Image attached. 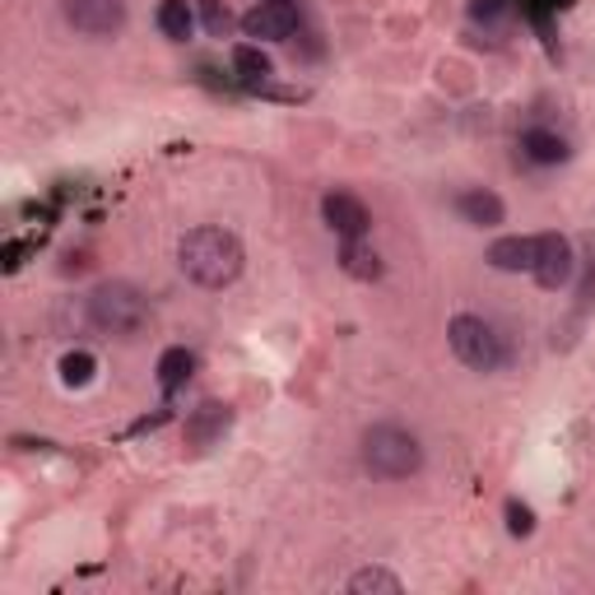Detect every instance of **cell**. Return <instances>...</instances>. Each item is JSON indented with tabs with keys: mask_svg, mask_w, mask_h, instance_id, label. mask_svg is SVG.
Segmentation results:
<instances>
[{
	"mask_svg": "<svg viewBox=\"0 0 595 595\" xmlns=\"http://www.w3.org/2000/svg\"><path fill=\"white\" fill-rule=\"evenodd\" d=\"M94 372H98V363H94V354H84V349H75V354L61 359V382L65 386H89Z\"/></svg>",
	"mask_w": 595,
	"mask_h": 595,
	"instance_id": "ac0fdd59",
	"label": "cell"
},
{
	"mask_svg": "<svg viewBox=\"0 0 595 595\" xmlns=\"http://www.w3.org/2000/svg\"><path fill=\"white\" fill-rule=\"evenodd\" d=\"M507 531H512V535H531L535 531V512H531V507H525V502H507Z\"/></svg>",
	"mask_w": 595,
	"mask_h": 595,
	"instance_id": "44dd1931",
	"label": "cell"
},
{
	"mask_svg": "<svg viewBox=\"0 0 595 595\" xmlns=\"http://www.w3.org/2000/svg\"><path fill=\"white\" fill-rule=\"evenodd\" d=\"M233 71H237V79L242 84H266L270 75H275V65H270V56L256 47V42H242V47H233Z\"/></svg>",
	"mask_w": 595,
	"mask_h": 595,
	"instance_id": "7c38bea8",
	"label": "cell"
},
{
	"mask_svg": "<svg viewBox=\"0 0 595 595\" xmlns=\"http://www.w3.org/2000/svg\"><path fill=\"white\" fill-rule=\"evenodd\" d=\"M201 19H205L210 38H229V29H233V14L224 10V0H201Z\"/></svg>",
	"mask_w": 595,
	"mask_h": 595,
	"instance_id": "d6986e66",
	"label": "cell"
},
{
	"mask_svg": "<svg viewBox=\"0 0 595 595\" xmlns=\"http://www.w3.org/2000/svg\"><path fill=\"white\" fill-rule=\"evenodd\" d=\"M512 14V0H470V19L475 24H502Z\"/></svg>",
	"mask_w": 595,
	"mask_h": 595,
	"instance_id": "ffe728a7",
	"label": "cell"
},
{
	"mask_svg": "<svg viewBox=\"0 0 595 595\" xmlns=\"http://www.w3.org/2000/svg\"><path fill=\"white\" fill-rule=\"evenodd\" d=\"M266 6H284V10H298V0H266Z\"/></svg>",
	"mask_w": 595,
	"mask_h": 595,
	"instance_id": "7402d4cb",
	"label": "cell"
},
{
	"mask_svg": "<svg viewBox=\"0 0 595 595\" xmlns=\"http://www.w3.org/2000/svg\"><path fill=\"white\" fill-rule=\"evenodd\" d=\"M182 270L201 284V289H229L242 275V242L229 229H191L178 247Z\"/></svg>",
	"mask_w": 595,
	"mask_h": 595,
	"instance_id": "6da1fadb",
	"label": "cell"
},
{
	"mask_svg": "<svg viewBox=\"0 0 595 595\" xmlns=\"http://www.w3.org/2000/svg\"><path fill=\"white\" fill-rule=\"evenodd\" d=\"M191 372H195L191 349H163V359H159V386H163V395H172L178 386H187Z\"/></svg>",
	"mask_w": 595,
	"mask_h": 595,
	"instance_id": "5bb4252c",
	"label": "cell"
},
{
	"mask_svg": "<svg viewBox=\"0 0 595 595\" xmlns=\"http://www.w3.org/2000/svg\"><path fill=\"white\" fill-rule=\"evenodd\" d=\"M447 340L456 349V359L466 368H475V372H498L507 363V344H502V336L484 317H470V312L451 317Z\"/></svg>",
	"mask_w": 595,
	"mask_h": 595,
	"instance_id": "277c9868",
	"label": "cell"
},
{
	"mask_svg": "<svg viewBox=\"0 0 595 595\" xmlns=\"http://www.w3.org/2000/svg\"><path fill=\"white\" fill-rule=\"evenodd\" d=\"M340 266L354 275V279H378L382 275V256L368 247L363 237H344V247H340Z\"/></svg>",
	"mask_w": 595,
	"mask_h": 595,
	"instance_id": "4fadbf2b",
	"label": "cell"
},
{
	"mask_svg": "<svg viewBox=\"0 0 595 595\" xmlns=\"http://www.w3.org/2000/svg\"><path fill=\"white\" fill-rule=\"evenodd\" d=\"M540 6H554V10H563V6H572V0H540Z\"/></svg>",
	"mask_w": 595,
	"mask_h": 595,
	"instance_id": "603a6c76",
	"label": "cell"
},
{
	"mask_svg": "<svg viewBox=\"0 0 595 595\" xmlns=\"http://www.w3.org/2000/svg\"><path fill=\"white\" fill-rule=\"evenodd\" d=\"M489 266L507 270V275L535 270V237H498L489 247Z\"/></svg>",
	"mask_w": 595,
	"mask_h": 595,
	"instance_id": "8fae6325",
	"label": "cell"
},
{
	"mask_svg": "<svg viewBox=\"0 0 595 595\" xmlns=\"http://www.w3.org/2000/svg\"><path fill=\"white\" fill-rule=\"evenodd\" d=\"M456 210H460V219H466V224H475V229H498L502 219H507L502 195H493V191H460V195H456Z\"/></svg>",
	"mask_w": 595,
	"mask_h": 595,
	"instance_id": "9c48e42d",
	"label": "cell"
},
{
	"mask_svg": "<svg viewBox=\"0 0 595 595\" xmlns=\"http://www.w3.org/2000/svg\"><path fill=\"white\" fill-rule=\"evenodd\" d=\"M363 466L378 479H410L424 466V447L401 424H378L363 433Z\"/></svg>",
	"mask_w": 595,
	"mask_h": 595,
	"instance_id": "7a4b0ae2",
	"label": "cell"
},
{
	"mask_svg": "<svg viewBox=\"0 0 595 595\" xmlns=\"http://www.w3.org/2000/svg\"><path fill=\"white\" fill-rule=\"evenodd\" d=\"M61 10L84 38H113L126 24V0H61Z\"/></svg>",
	"mask_w": 595,
	"mask_h": 595,
	"instance_id": "5b68a950",
	"label": "cell"
},
{
	"mask_svg": "<svg viewBox=\"0 0 595 595\" xmlns=\"http://www.w3.org/2000/svg\"><path fill=\"white\" fill-rule=\"evenodd\" d=\"M294 29H298V10L266 6V0L242 14V33L256 38V42H284V38H294Z\"/></svg>",
	"mask_w": 595,
	"mask_h": 595,
	"instance_id": "ba28073f",
	"label": "cell"
},
{
	"mask_svg": "<svg viewBox=\"0 0 595 595\" xmlns=\"http://www.w3.org/2000/svg\"><path fill=\"white\" fill-rule=\"evenodd\" d=\"M572 242L563 233H540L535 237V284L540 289H563V284L572 279Z\"/></svg>",
	"mask_w": 595,
	"mask_h": 595,
	"instance_id": "8992f818",
	"label": "cell"
},
{
	"mask_svg": "<svg viewBox=\"0 0 595 595\" xmlns=\"http://www.w3.org/2000/svg\"><path fill=\"white\" fill-rule=\"evenodd\" d=\"M349 591H354V595H368V591L401 595V577H395V572H386V567H363V572H354V577H349Z\"/></svg>",
	"mask_w": 595,
	"mask_h": 595,
	"instance_id": "e0dca14e",
	"label": "cell"
},
{
	"mask_svg": "<svg viewBox=\"0 0 595 595\" xmlns=\"http://www.w3.org/2000/svg\"><path fill=\"white\" fill-rule=\"evenodd\" d=\"M321 214H326V224L336 229L340 237H363L372 229L368 205L359 201V195H349V191H330L321 201Z\"/></svg>",
	"mask_w": 595,
	"mask_h": 595,
	"instance_id": "52a82bcc",
	"label": "cell"
},
{
	"mask_svg": "<svg viewBox=\"0 0 595 595\" xmlns=\"http://www.w3.org/2000/svg\"><path fill=\"white\" fill-rule=\"evenodd\" d=\"M153 19H159L163 38H172V42H187V38H191V24H195L187 0H163V6H159V14H153Z\"/></svg>",
	"mask_w": 595,
	"mask_h": 595,
	"instance_id": "2e32d148",
	"label": "cell"
},
{
	"mask_svg": "<svg viewBox=\"0 0 595 595\" xmlns=\"http://www.w3.org/2000/svg\"><path fill=\"white\" fill-rule=\"evenodd\" d=\"M521 149H525V159H535V163H563L567 159V145H563V136H554V130H525Z\"/></svg>",
	"mask_w": 595,
	"mask_h": 595,
	"instance_id": "9a60e30c",
	"label": "cell"
},
{
	"mask_svg": "<svg viewBox=\"0 0 595 595\" xmlns=\"http://www.w3.org/2000/svg\"><path fill=\"white\" fill-rule=\"evenodd\" d=\"M89 312H94V326L107 330V336H117V340H136L140 330L149 326L145 294L130 289V284H121V279L98 284L94 298H89Z\"/></svg>",
	"mask_w": 595,
	"mask_h": 595,
	"instance_id": "3957f363",
	"label": "cell"
},
{
	"mask_svg": "<svg viewBox=\"0 0 595 595\" xmlns=\"http://www.w3.org/2000/svg\"><path fill=\"white\" fill-rule=\"evenodd\" d=\"M229 424H233V414H229V405H201V410H195L191 418H187V443L191 447H210V443H219V437H224L229 433Z\"/></svg>",
	"mask_w": 595,
	"mask_h": 595,
	"instance_id": "30bf717a",
	"label": "cell"
}]
</instances>
